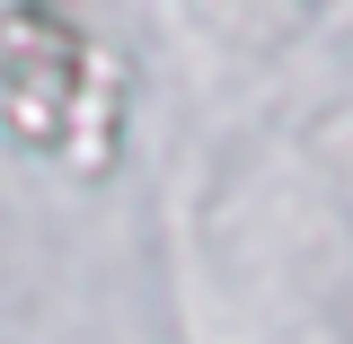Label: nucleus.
<instances>
[{
    "instance_id": "nucleus-1",
    "label": "nucleus",
    "mask_w": 353,
    "mask_h": 344,
    "mask_svg": "<svg viewBox=\"0 0 353 344\" xmlns=\"http://www.w3.org/2000/svg\"><path fill=\"white\" fill-rule=\"evenodd\" d=\"M0 88H9V124L36 150H62V159L97 168V150L80 132V97L115 115V88L88 71V44L62 9H36V0L9 9V27H0Z\"/></svg>"
}]
</instances>
